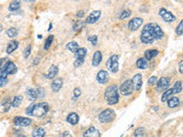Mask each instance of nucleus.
Listing matches in <instances>:
<instances>
[{"label":"nucleus","instance_id":"nucleus-16","mask_svg":"<svg viewBox=\"0 0 183 137\" xmlns=\"http://www.w3.org/2000/svg\"><path fill=\"white\" fill-rule=\"evenodd\" d=\"M100 136L101 133L99 130H97L94 127H90L83 133V137H100Z\"/></svg>","mask_w":183,"mask_h":137},{"label":"nucleus","instance_id":"nucleus-34","mask_svg":"<svg viewBox=\"0 0 183 137\" xmlns=\"http://www.w3.org/2000/svg\"><path fill=\"white\" fill-rule=\"evenodd\" d=\"M20 7V1H13L9 4V10L11 12H14L16 10H18Z\"/></svg>","mask_w":183,"mask_h":137},{"label":"nucleus","instance_id":"nucleus-41","mask_svg":"<svg viewBox=\"0 0 183 137\" xmlns=\"http://www.w3.org/2000/svg\"><path fill=\"white\" fill-rule=\"evenodd\" d=\"M157 78L156 76H152V77H150L147 80V83L148 85L150 86H153L155 84H157Z\"/></svg>","mask_w":183,"mask_h":137},{"label":"nucleus","instance_id":"nucleus-54","mask_svg":"<svg viewBox=\"0 0 183 137\" xmlns=\"http://www.w3.org/2000/svg\"><path fill=\"white\" fill-rule=\"evenodd\" d=\"M18 137H27V136H25V135H22V134H21V135H19Z\"/></svg>","mask_w":183,"mask_h":137},{"label":"nucleus","instance_id":"nucleus-52","mask_svg":"<svg viewBox=\"0 0 183 137\" xmlns=\"http://www.w3.org/2000/svg\"><path fill=\"white\" fill-rule=\"evenodd\" d=\"M38 60H39V59H38V58H37V59H36V60H35V62L33 63V64H34V65H36V64H37L38 62Z\"/></svg>","mask_w":183,"mask_h":137},{"label":"nucleus","instance_id":"nucleus-40","mask_svg":"<svg viewBox=\"0 0 183 137\" xmlns=\"http://www.w3.org/2000/svg\"><path fill=\"white\" fill-rule=\"evenodd\" d=\"M176 34L178 36H182L183 34V21H180V23L178 25L176 28Z\"/></svg>","mask_w":183,"mask_h":137},{"label":"nucleus","instance_id":"nucleus-27","mask_svg":"<svg viewBox=\"0 0 183 137\" xmlns=\"http://www.w3.org/2000/svg\"><path fill=\"white\" fill-rule=\"evenodd\" d=\"M137 67L140 70H145L148 67L147 61L144 58H140L137 60Z\"/></svg>","mask_w":183,"mask_h":137},{"label":"nucleus","instance_id":"nucleus-35","mask_svg":"<svg viewBox=\"0 0 183 137\" xmlns=\"http://www.w3.org/2000/svg\"><path fill=\"white\" fill-rule=\"evenodd\" d=\"M18 34H19V31L16 28H10L6 30V35L9 38H15Z\"/></svg>","mask_w":183,"mask_h":137},{"label":"nucleus","instance_id":"nucleus-12","mask_svg":"<svg viewBox=\"0 0 183 137\" xmlns=\"http://www.w3.org/2000/svg\"><path fill=\"white\" fill-rule=\"evenodd\" d=\"M132 84H133V88H134V91H140V89L142 87V84H143V82H142V75L140 73H137L135 75L132 80Z\"/></svg>","mask_w":183,"mask_h":137},{"label":"nucleus","instance_id":"nucleus-46","mask_svg":"<svg viewBox=\"0 0 183 137\" xmlns=\"http://www.w3.org/2000/svg\"><path fill=\"white\" fill-rule=\"evenodd\" d=\"M73 93H74V100H76L77 98H79V96L81 95V90L80 88H75L74 91H73Z\"/></svg>","mask_w":183,"mask_h":137},{"label":"nucleus","instance_id":"nucleus-8","mask_svg":"<svg viewBox=\"0 0 183 137\" xmlns=\"http://www.w3.org/2000/svg\"><path fill=\"white\" fill-rule=\"evenodd\" d=\"M158 15L160 16L165 22H173L176 20V17H175L171 12L168 11L166 9H164V7H161V9H160Z\"/></svg>","mask_w":183,"mask_h":137},{"label":"nucleus","instance_id":"nucleus-1","mask_svg":"<svg viewBox=\"0 0 183 137\" xmlns=\"http://www.w3.org/2000/svg\"><path fill=\"white\" fill-rule=\"evenodd\" d=\"M105 98L110 105L116 104L119 101V94H118V87L115 84L110 85L106 88L105 92Z\"/></svg>","mask_w":183,"mask_h":137},{"label":"nucleus","instance_id":"nucleus-37","mask_svg":"<svg viewBox=\"0 0 183 137\" xmlns=\"http://www.w3.org/2000/svg\"><path fill=\"white\" fill-rule=\"evenodd\" d=\"M84 22L83 21H78V22H76L74 25H73V31H75V32H77V31H80L83 27H84Z\"/></svg>","mask_w":183,"mask_h":137},{"label":"nucleus","instance_id":"nucleus-33","mask_svg":"<svg viewBox=\"0 0 183 137\" xmlns=\"http://www.w3.org/2000/svg\"><path fill=\"white\" fill-rule=\"evenodd\" d=\"M173 94H174V93H173V91H172V88H171V89H168V90H166L165 92L163 93L162 97H161V101H162L163 102H166V101H168L169 98L170 97V96H172Z\"/></svg>","mask_w":183,"mask_h":137},{"label":"nucleus","instance_id":"nucleus-36","mask_svg":"<svg viewBox=\"0 0 183 137\" xmlns=\"http://www.w3.org/2000/svg\"><path fill=\"white\" fill-rule=\"evenodd\" d=\"M53 38H54L53 35H50L49 37H48V38L46 39V41H45V45H44V50H48L50 49V47H51V45L53 41Z\"/></svg>","mask_w":183,"mask_h":137},{"label":"nucleus","instance_id":"nucleus-29","mask_svg":"<svg viewBox=\"0 0 183 137\" xmlns=\"http://www.w3.org/2000/svg\"><path fill=\"white\" fill-rule=\"evenodd\" d=\"M46 134V132L43 128L38 127L33 131L32 133V137H44Z\"/></svg>","mask_w":183,"mask_h":137},{"label":"nucleus","instance_id":"nucleus-44","mask_svg":"<svg viewBox=\"0 0 183 137\" xmlns=\"http://www.w3.org/2000/svg\"><path fill=\"white\" fill-rule=\"evenodd\" d=\"M37 95H38V97H44V95H45V92H44V90L42 88H38L37 90Z\"/></svg>","mask_w":183,"mask_h":137},{"label":"nucleus","instance_id":"nucleus-38","mask_svg":"<svg viewBox=\"0 0 183 137\" xmlns=\"http://www.w3.org/2000/svg\"><path fill=\"white\" fill-rule=\"evenodd\" d=\"M131 16V10H129V9H125V10H124L122 13H121V15H120V17H119V18L120 19H125V18H129Z\"/></svg>","mask_w":183,"mask_h":137},{"label":"nucleus","instance_id":"nucleus-51","mask_svg":"<svg viewBox=\"0 0 183 137\" xmlns=\"http://www.w3.org/2000/svg\"><path fill=\"white\" fill-rule=\"evenodd\" d=\"M183 61L181 60L180 62H179V72L182 74L183 73Z\"/></svg>","mask_w":183,"mask_h":137},{"label":"nucleus","instance_id":"nucleus-22","mask_svg":"<svg viewBox=\"0 0 183 137\" xmlns=\"http://www.w3.org/2000/svg\"><path fill=\"white\" fill-rule=\"evenodd\" d=\"M19 41H17V40H12L11 42L9 43V45H7V48H6V53H12L13 51H15L16 50L19 48Z\"/></svg>","mask_w":183,"mask_h":137},{"label":"nucleus","instance_id":"nucleus-31","mask_svg":"<svg viewBox=\"0 0 183 137\" xmlns=\"http://www.w3.org/2000/svg\"><path fill=\"white\" fill-rule=\"evenodd\" d=\"M172 91H173L174 94L181 92V91H182V82H181V80H178V82H176V83H175L174 86L172 87Z\"/></svg>","mask_w":183,"mask_h":137},{"label":"nucleus","instance_id":"nucleus-32","mask_svg":"<svg viewBox=\"0 0 183 137\" xmlns=\"http://www.w3.org/2000/svg\"><path fill=\"white\" fill-rule=\"evenodd\" d=\"M22 100H23V97H22L21 95L15 96L13 101L11 102V106H13V107H19L20 105Z\"/></svg>","mask_w":183,"mask_h":137},{"label":"nucleus","instance_id":"nucleus-9","mask_svg":"<svg viewBox=\"0 0 183 137\" xmlns=\"http://www.w3.org/2000/svg\"><path fill=\"white\" fill-rule=\"evenodd\" d=\"M2 70L6 75H13L18 71V68L15 65V63H13L12 61H9V60H7L5 63V65Z\"/></svg>","mask_w":183,"mask_h":137},{"label":"nucleus","instance_id":"nucleus-2","mask_svg":"<svg viewBox=\"0 0 183 137\" xmlns=\"http://www.w3.org/2000/svg\"><path fill=\"white\" fill-rule=\"evenodd\" d=\"M48 111H49V104L47 102L37 103V104H34L31 115L37 118H41L47 114Z\"/></svg>","mask_w":183,"mask_h":137},{"label":"nucleus","instance_id":"nucleus-10","mask_svg":"<svg viewBox=\"0 0 183 137\" xmlns=\"http://www.w3.org/2000/svg\"><path fill=\"white\" fill-rule=\"evenodd\" d=\"M169 86V79L167 77H162L157 82V91L161 92L168 90Z\"/></svg>","mask_w":183,"mask_h":137},{"label":"nucleus","instance_id":"nucleus-4","mask_svg":"<svg viewBox=\"0 0 183 137\" xmlns=\"http://www.w3.org/2000/svg\"><path fill=\"white\" fill-rule=\"evenodd\" d=\"M147 27L148 28V29L150 30V32L152 33L153 37L155 39L160 40L164 38L165 33L163 32V30L161 29V28L157 25L156 23H149L147 25Z\"/></svg>","mask_w":183,"mask_h":137},{"label":"nucleus","instance_id":"nucleus-5","mask_svg":"<svg viewBox=\"0 0 183 137\" xmlns=\"http://www.w3.org/2000/svg\"><path fill=\"white\" fill-rule=\"evenodd\" d=\"M119 57L118 55H113L107 60L106 61V67L107 69L112 72V73H116L119 70V63H118Z\"/></svg>","mask_w":183,"mask_h":137},{"label":"nucleus","instance_id":"nucleus-23","mask_svg":"<svg viewBox=\"0 0 183 137\" xmlns=\"http://www.w3.org/2000/svg\"><path fill=\"white\" fill-rule=\"evenodd\" d=\"M58 72H59V69H58V67L57 66H55V65H52L51 68H50V70H49V73H48L47 75H46V78H48V79H54L55 78V76H56L57 74H58Z\"/></svg>","mask_w":183,"mask_h":137},{"label":"nucleus","instance_id":"nucleus-11","mask_svg":"<svg viewBox=\"0 0 183 137\" xmlns=\"http://www.w3.org/2000/svg\"><path fill=\"white\" fill-rule=\"evenodd\" d=\"M31 123H32V120L29 118H25L21 116H17L14 118V124L15 125H18V126L26 127V126H28Z\"/></svg>","mask_w":183,"mask_h":137},{"label":"nucleus","instance_id":"nucleus-30","mask_svg":"<svg viewBox=\"0 0 183 137\" xmlns=\"http://www.w3.org/2000/svg\"><path fill=\"white\" fill-rule=\"evenodd\" d=\"M6 76L7 75L3 71V70H0V88L4 87L7 83V82H9Z\"/></svg>","mask_w":183,"mask_h":137},{"label":"nucleus","instance_id":"nucleus-50","mask_svg":"<svg viewBox=\"0 0 183 137\" xmlns=\"http://www.w3.org/2000/svg\"><path fill=\"white\" fill-rule=\"evenodd\" d=\"M83 16H84V11H83V10H81V11H78L77 12V14H76V17L77 18H83Z\"/></svg>","mask_w":183,"mask_h":137},{"label":"nucleus","instance_id":"nucleus-6","mask_svg":"<svg viewBox=\"0 0 183 137\" xmlns=\"http://www.w3.org/2000/svg\"><path fill=\"white\" fill-rule=\"evenodd\" d=\"M140 39L144 44H152L155 41V38L153 37L152 33L150 32V30L148 29V28L147 27V25L144 27V28H143V30L141 32Z\"/></svg>","mask_w":183,"mask_h":137},{"label":"nucleus","instance_id":"nucleus-47","mask_svg":"<svg viewBox=\"0 0 183 137\" xmlns=\"http://www.w3.org/2000/svg\"><path fill=\"white\" fill-rule=\"evenodd\" d=\"M33 106H34V103L30 104V105L26 109V114L28 115H31V114H32V110H33Z\"/></svg>","mask_w":183,"mask_h":137},{"label":"nucleus","instance_id":"nucleus-53","mask_svg":"<svg viewBox=\"0 0 183 137\" xmlns=\"http://www.w3.org/2000/svg\"><path fill=\"white\" fill-rule=\"evenodd\" d=\"M51 28H52V25H51V24H50V28H49V31L51 29Z\"/></svg>","mask_w":183,"mask_h":137},{"label":"nucleus","instance_id":"nucleus-15","mask_svg":"<svg viewBox=\"0 0 183 137\" xmlns=\"http://www.w3.org/2000/svg\"><path fill=\"white\" fill-rule=\"evenodd\" d=\"M109 79V75L107 73V71L105 70H100L98 73H97V76H96V80H97V82L101 84H105L107 82V80Z\"/></svg>","mask_w":183,"mask_h":137},{"label":"nucleus","instance_id":"nucleus-49","mask_svg":"<svg viewBox=\"0 0 183 137\" xmlns=\"http://www.w3.org/2000/svg\"><path fill=\"white\" fill-rule=\"evenodd\" d=\"M60 137H73V135H71V134L70 133V132L66 131V132H64V133H62L61 134Z\"/></svg>","mask_w":183,"mask_h":137},{"label":"nucleus","instance_id":"nucleus-39","mask_svg":"<svg viewBox=\"0 0 183 137\" xmlns=\"http://www.w3.org/2000/svg\"><path fill=\"white\" fill-rule=\"evenodd\" d=\"M145 134V129L144 128H137L135 132V137H142Z\"/></svg>","mask_w":183,"mask_h":137},{"label":"nucleus","instance_id":"nucleus-26","mask_svg":"<svg viewBox=\"0 0 183 137\" xmlns=\"http://www.w3.org/2000/svg\"><path fill=\"white\" fill-rule=\"evenodd\" d=\"M26 94L30 101H35L38 98L37 92H36V90H34V89H30V88L28 89V90L26 91Z\"/></svg>","mask_w":183,"mask_h":137},{"label":"nucleus","instance_id":"nucleus-7","mask_svg":"<svg viewBox=\"0 0 183 137\" xmlns=\"http://www.w3.org/2000/svg\"><path fill=\"white\" fill-rule=\"evenodd\" d=\"M119 90H120L121 95H123V96H129V95H131L133 93V92H134V88H133V84H132L131 80H125V82L120 86Z\"/></svg>","mask_w":183,"mask_h":137},{"label":"nucleus","instance_id":"nucleus-25","mask_svg":"<svg viewBox=\"0 0 183 137\" xmlns=\"http://www.w3.org/2000/svg\"><path fill=\"white\" fill-rule=\"evenodd\" d=\"M86 53H87L86 49H84V48H79V49L76 50V52L74 53V56H75L76 60L84 59V57L86 56Z\"/></svg>","mask_w":183,"mask_h":137},{"label":"nucleus","instance_id":"nucleus-45","mask_svg":"<svg viewBox=\"0 0 183 137\" xmlns=\"http://www.w3.org/2000/svg\"><path fill=\"white\" fill-rule=\"evenodd\" d=\"M30 51H31V45H28L25 49V50H24V57L28 58L30 54Z\"/></svg>","mask_w":183,"mask_h":137},{"label":"nucleus","instance_id":"nucleus-28","mask_svg":"<svg viewBox=\"0 0 183 137\" xmlns=\"http://www.w3.org/2000/svg\"><path fill=\"white\" fill-rule=\"evenodd\" d=\"M66 49L69 50L70 52L75 53L76 50L79 49V44H78L76 41H70V43H68V44L66 45Z\"/></svg>","mask_w":183,"mask_h":137},{"label":"nucleus","instance_id":"nucleus-20","mask_svg":"<svg viewBox=\"0 0 183 137\" xmlns=\"http://www.w3.org/2000/svg\"><path fill=\"white\" fill-rule=\"evenodd\" d=\"M11 107V101L6 99L0 103V112H6L9 111Z\"/></svg>","mask_w":183,"mask_h":137},{"label":"nucleus","instance_id":"nucleus-3","mask_svg":"<svg viewBox=\"0 0 183 137\" xmlns=\"http://www.w3.org/2000/svg\"><path fill=\"white\" fill-rule=\"evenodd\" d=\"M115 118V112L113 109H106L105 111H103L101 114H99L98 120L99 122L103 124H108L113 122Z\"/></svg>","mask_w":183,"mask_h":137},{"label":"nucleus","instance_id":"nucleus-21","mask_svg":"<svg viewBox=\"0 0 183 137\" xmlns=\"http://www.w3.org/2000/svg\"><path fill=\"white\" fill-rule=\"evenodd\" d=\"M158 55V51L157 50H147L145 52V60H151L152 59H154L155 57Z\"/></svg>","mask_w":183,"mask_h":137},{"label":"nucleus","instance_id":"nucleus-42","mask_svg":"<svg viewBox=\"0 0 183 137\" xmlns=\"http://www.w3.org/2000/svg\"><path fill=\"white\" fill-rule=\"evenodd\" d=\"M97 39H98V38H97V36H91V37H89L88 38V40L90 42H92V44L93 45V46H96V44H97Z\"/></svg>","mask_w":183,"mask_h":137},{"label":"nucleus","instance_id":"nucleus-17","mask_svg":"<svg viewBox=\"0 0 183 137\" xmlns=\"http://www.w3.org/2000/svg\"><path fill=\"white\" fill-rule=\"evenodd\" d=\"M62 85H63V80H62V79L61 78H57V79H55L53 82H51V89H52V91L54 92H58L61 89V87H62Z\"/></svg>","mask_w":183,"mask_h":137},{"label":"nucleus","instance_id":"nucleus-13","mask_svg":"<svg viewBox=\"0 0 183 137\" xmlns=\"http://www.w3.org/2000/svg\"><path fill=\"white\" fill-rule=\"evenodd\" d=\"M142 24H143V19L141 18H134L128 23V28L131 31H136L140 28Z\"/></svg>","mask_w":183,"mask_h":137},{"label":"nucleus","instance_id":"nucleus-55","mask_svg":"<svg viewBox=\"0 0 183 137\" xmlns=\"http://www.w3.org/2000/svg\"><path fill=\"white\" fill-rule=\"evenodd\" d=\"M38 38H42V36L41 35H38Z\"/></svg>","mask_w":183,"mask_h":137},{"label":"nucleus","instance_id":"nucleus-18","mask_svg":"<svg viewBox=\"0 0 183 137\" xmlns=\"http://www.w3.org/2000/svg\"><path fill=\"white\" fill-rule=\"evenodd\" d=\"M102 60H103V55L101 53V51L97 50L95 51L94 54H93V67H97L100 65V63L102 62Z\"/></svg>","mask_w":183,"mask_h":137},{"label":"nucleus","instance_id":"nucleus-19","mask_svg":"<svg viewBox=\"0 0 183 137\" xmlns=\"http://www.w3.org/2000/svg\"><path fill=\"white\" fill-rule=\"evenodd\" d=\"M67 122L70 124L71 125H76L79 122V115L75 112H70V114L67 116Z\"/></svg>","mask_w":183,"mask_h":137},{"label":"nucleus","instance_id":"nucleus-48","mask_svg":"<svg viewBox=\"0 0 183 137\" xmlns=\"http://www.w3.org/2000/svg\"><path fill=\"white\" fill-rule=\"evenodd\" d=\"M7 61V59L6 58H1L0 59V70H2L4 65H5V63Z\"/></svg>","mask_w":183,"mask_h":137},{"label":"nucleus","instance_id":"nucleus-43","mask_svg":"<svg viewBox=\"0 0 183 137\" xmlns=\"http://www.w3.org/2000/svg\"><path fill=\"white\" fill-rule=\"evenodd\" d=\"M83 62H84V59H79V60H76L75 61H74V63H73V65H74V67H80V66H82L83 64Z\"/></svg>","mask_w":183,"mask_h":137},{"label":"nucleus","instance_id":"nucleus-14","mask_svg":"<svg viewBox=\"0 0 183 137\" xmlns=\"http://www.w3.org/2000/svg\"><path fill=\"white\" fill-rule=\"evenodd\" d=\"M101 17V11L100 10H95V11H93L88 17L86 18V23L87 24H94L96 23L99 18Z\"/></svg>","mask_w":183,"mask_h":137},{"label":"nucleus","instance_id":"nucleus-24","mask_svg":"<svg viewBox=\"0 0 183 137\" xmlns=\"http://www.w3.org/2000/svg\"><path fill=\"white\" fill-rule=\"evenodd\" d=\"M180 104V101L179 98L177 97H171L168 100V106L169 108H175V107H178Z\"/></svg>","mask_w":183,"mask_h":137}]
</instances>
